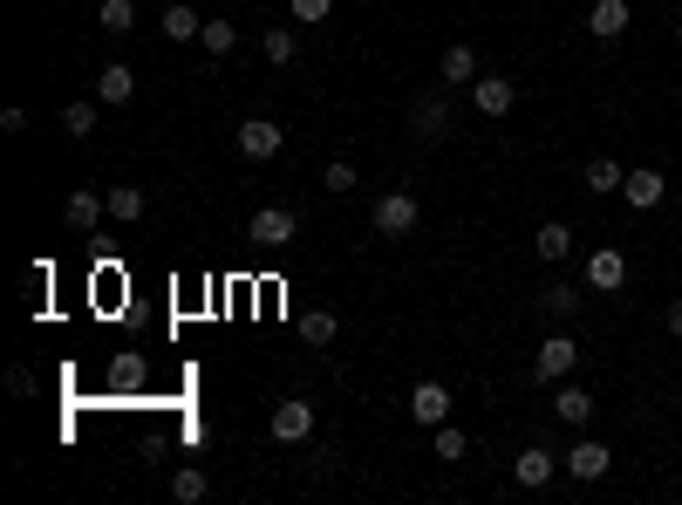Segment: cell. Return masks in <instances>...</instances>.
Returning a JSON list of instances; mask_svg holds the SVG:
<instances>
[{"instance_id":"6da1fadb","label":"cell","mask_w":682,"mask_h":505,"mask_svg":"<svg viewBox=\"0 0 682 505\" xmlns=\"http://www.w3.org/2000/svg\"><path fill=\"white\" fill-rule=\"evenodd\" d=\"M608 465H615V451L600 444V438H587V431L560 451V471L573 478V485H600V478H608Z\"/></svg>"},{"instance_id":"7a4b0ae2","label":"cell","mask_w":682,"mask_h":505,"mask_svg":"<svg viewBox=\"0 0 682 505\" xmlns=\"http://www.w3.org/2000/svg\"><path fill=\"white\" fill-rule=\"evenodd\" d=\"M573 362H580V342L567 335V321H560V328H553V335L540 342L533 375H540V383H567V375H573Z\"/></svg>"},{"instance_id":"3957f363","label":"cell","mask_w":682,"mask_h":505,"mask_svg":"<svg viewBox=\"0 0 682 505\" xmlns=\"http://www.w3.org/2000/svg\"><path fill=\"white\" fill-rule=\"evenodd\" d=\"M417 225H423V206H417L410 192H389V198H375V233H383V239H410Z\"/></svg>"},{"instance_id":"277c9868","label":"cell","mask_w":682,"mask_h":505,"mask_svg":"<svg viewBox=\"0 0 682 505\" xmlns=\"http://www.w3.org/2000/svg\"><path fill=\"white\" fill-rule=\"evenodd\" d=\"M281 144H287L281 123H266V116H246V123H239V158L266 164V158H281Z\"/></svg>"},{"instance_id":"5b68a950","label":"cell","mask_w":682,"mask_h":505,"mask_svg":"<svg viewBox=\"0 0 682 505\" xmlns=\"http://www.w3.org/2000/svg\"><path fill=\"white\" fill-rule=\"evenodd\" d=\"M410 417L423 423V431H437V423H450V390L437 383V375H423V383L410 390Z\"/></svg>"},{"instance_id":"8992f818","label":"cell","mask_w":682,"mask_h":505,"mask_svg":"<svg viewBox=\"0 0 682 505\" xmlns=\"http://www.w3.org/2000/svg\"><path fill=\"white\" fill-rule=\"evenodd\" d=\"M410 131H417L423 144H444V137H450V103H444L437 89H431V96H417V103H410Z\"/></svg>"},{"instance_id":"52a82bcc","label":"cell","mask_w":682,"mask_h":505,"mask_svg":"<svg viewBox=\"0 0 682 505\" xmlns=\"http://www.w3.org/2000/svg\"><path fill=\"white\" fill-rule=\"evenodd\" d=\"M103 383H110V396H137V390H150V362L137 356V348H116Z\"/></svg>"},{"instance_id":"ba28073f","label":"cell","mask_w":682,"mask_h":505,"mask_svg":"<svg viewBox=\"0 0 682 505\" xmlns=\"http://www.w3.org/2000/svg\"><path fill=\"white\" fill-rule=\"evenodd\" d=\"M553 471H560V451H546V444H525L519 458H512V478L525 492H540V485H553Z\"/></svg>"},{"instance_id":"9c48e42d","label":"cell","mask_w":682,"mask_h":505,"mask_svg":"<svg viewBox=\"0 0 682 505\" xmlns=\"http://www.w3.org/2000/svg\"><path fill=\"white\" fill-rule=\"evenodd\" d=\"M621 281H628V253H621V246H594V253H587V287H594V294H615Z\"/></svg>"},{"instance_id":"30bf717a","label":"cell","mask_w":682,"mask_h":505,"mask_svg":"<svg viewBox=\"0 0 682 505\" xmlns=\"http://www.w3.org/2000/svg\"><path fill=\"white\" fill-rule=\"evenodd\" d=\"M273 438H281V444H300V438H314V403H300V396L273 403Z\"/></svg>"},{"instance_id":"8fae6325","label":"cell","mask_w":682,"mask_h":505,"mask_svg":"<svg viewBox=\"0 0 682 505\" xmlns=\"http://www.w3.org/2000/svg\"><path fill=\"white\" fill-rule=\"evenodd\" d=\"M594 410H600V403H594L587 390H580V383H553V417H560V423L587 431V423H594Z\"/></svg>"},{"instance_id":"7c38bea8","label":"cell","mask_w":682,"mask_h":505,"mask_svg":"<svg viewBox=\"0 0 682 505\" xmlns=\"http://www.w3.org/2000/svg\"><path fill=\"white\" fill-rule=\"evenodd\" d=\"M294 233H300V219L287 206H260V212H252V239H260V246H294Z\"/></svg>"},{"instance_id":"4fadbf2b","label":"cell","mask_w":682,"mask_h":505,"mask_svg":"<svg viewBox=\"0 0 682 505\" xmlns=\"http://www.w3.org/2000/svg\"><path fill=\"white\" fill-rule=\"evenodd\" d=\"M471 103H478V116H512L519 89L505 83V75H478V83H471Z\"/></svg>"},{"instance_id":"5bb4252c","label":"cell","mask_w":682,"mask_h":505,"mask_svg":"<svg viewBox=\"0 0 682 505\" xmlns=\"http://www.w3.org/2000/svg\"><path fill=\"white\" fill-rule=\"evenodd\" d=\"M621 198H628V206H635V212H655V206H662V198H669V178H662V171H628V185H621Z\"/></svg>"},{"instance_id":"9a60e30c","label":"cell","mask_w":682,"mask_h":505,"mask_svg":"<svg viewBox=\"0 0 682 505\" xmlns=\"http://www.w3.org/2000/svg\"><path fill=\"white\" fill-rule=\"evenodd\" d=\"M137 96V69L131 62H103L96 69V103H131Z\"/></svg>"},{"instance_id":"2e32d148","label":"cell","mask_w":682,"mask_h":505,"mask_svg":"<svg viewBox=\"0 0 682 505\" xmlns=\"http://www.w3.org/2000/svg\"><path fill=\"white\" fill-rule=\"evenodd\" d=\"M580 308H587V294H580L573 281L540 287V315H546V321H580Z\"/></svg>"},{"instance_id":"e0dca14e","label":"cell","mask_w":682,"mask_h":505,"mask_svg":"<svg viewBox=\"0 0 682 505\" xmlns=\"http://www.w3.org/2000/svg\"><path fill=\"white\" fill-rule=\"evenodd\" d=\"M110 212V198H96V185H83V192H69V206H62V225L69 233H89L96 219Z\"/></svg>"},{"instance_id":"ac0fdd59","label":"cell","mask_w":682,"mask_h":505,"mask_svg":"<svg viewBox=\"0 0 682 505\" xmlns=\"http://www.w3.org/2000/svg\"><path fill=\"white\" fill-rule=\"evenodd\" d=\"M437 83H444V89H471V83H478V56H471L464 41H450V48H444V62H437Z\"/></svg>"},{"instance_id":"d6986e66","label":"cell","mask_w":682,"mask_h":505,"mask_svg":"<svg viewBox=\"0 0 682 505\" xmlns=\"http://www.w3.org/2000/svg\"><path fill=\"white\" fill-rule=\"evenodd\" d=\"M158 28H164L171 41H198V35H206V14H198L191 0H171V8L158 14Z\"/></svg>"},{"instance_id":"ffe728a7","label":"cell","mask_w":682,"mask_h":505,"mask_svg":"<svg viewBox=\"0 0 682 505\" xmlns=\"http://www.w3.org/2000/svg\"><path fill=\"white\" fill-rule=\"evenodd\" d=\"M628 0H594V14H587V35L594 41H615V35H628Z\"/></svg>"},{"instance_id":"44dd1931","label":"cell","mask_w":682,"mask_h":505,"mask_svg":"<svg viewBox=\"0 0 682 505\" xmlns=\"http://www.w3.org/2000/svg\"><path fill=\"white\" fill-rule=\"evenodd\" d=\"M533 253H540V260H567V253H573V225H560V219H546V225H540V233H533Z\"/></svg>"},{"instance_id":"7402d4cb","label":"cell","mask_w":682,"mask_h":505,"mask_svg":"<svg viewBox=\"0 0 682 505\" xmlns=\"http://www.w3.org/2000/svg\"><path fill=\"white\" fill-rule=\"evenodd\" d=\"M62 137H75V144L96 137V103H89V96H75V103L62 110Z\"/></svg>"},{"instance_id":"603a6c76","label":"cell","mask_w":682,"mask_h":505,"mask_svg":"<svg viewBox=\"0 0 682 505\" xmlns=\"http://www.w3.org/2000/svg\"><path fill=\"white\" fill-rule=\"evenodd\" d=\"M96 28L103 35H131L137 28V0H103V8H96Z\"/></svg>"},{"instance_id":"cb8c5ba5","label":"cell","mask_w":682,"mask_h":505,"mask_svg":"<svg viewBox=\"0 0 682 505\" xmlns=\"http://www.w3.org/2000/svg\"><path fill=\"white\" fill-rule=\"evenodd\" d=\"M628 185V171L615 164V158H587V192L594 198H608V192H621Z\"/></svg>"},{"instance_id":"d4e9b609","label":"cell","mask_w":682,"mask_h":505,"mask_svg":"<svg viewBox=\"0 0 682 505\" xmlns=\"http://www.w3.org/2000/svg\"><path fill=\"white\" fill-rule=\"evenodd\" d=\"M342 335V321L335 315H327V308H308V315H300V342H314V348H327V342H335Z\"/></svg>"},{"instance_id":"484cf974","label":"cell","mask_w":682,"mask_h":505,"mask_svg":"<svg viewBox=\"0 0 682 505\" xmlns=\"http://www.w3.org/2000/svg\"><path fill=\"white\" fill-rule=\"evenodd\" d=\"M103 198H110V219H144V206H150L144 185H110Z\"/></svg>"},{"instance_id":"4316f807","label":"cell","mask_w":682,"mask_h":505,"mask_svg":"<svg viewBox=\"0 0 682 505\" xmlns=\"http://www.w3.org/2000/svg\"><path fill=\"white\" fill-rule=\"evenodd\" d=\"M431 451H437V458H444V465H464V451H471V438L458 431V423H437V438H431Z\"/></svg>"},{"instance_id":"83f0119b","label":"cell","mask_w":682,"mask_h":505,"mask_svg":"<svg viewBox=\"0 0 682 505\" xmlns=\"http://www.w3.org/2000/svg\"><path fill=\"white\" fill-rule=\"evenodd\" d=\"M212 492V478L206 471H198V465H185L178 478H171V498H178V505H198V498H206Z\"/></svg>"},{"instance_id":"f1b7e54d","label":"cell","mask_w":682,"mask_h":505,"mask_svg":"<svg viewBox=\"0 0 682 505\" xmlns=\"http://www.w3.org/2000/svg\"><path fill=\"white\" fill-rule=\"evenodd\" d=\"M294 48H300L294 28H266V35H260V56H266L273 69H287V62H294Z\"/></svg>"},{"instance_id":"f546056e","label":"cell","mask_w":682,"mask_h":505,"mask_svg":"<svg viewBox=\"0 0 682 505\" xmlns=\"http://www.w3.org/2000/svg\"><path fill=\"white\" fill-rule=\"evenodd\" d=\"M198 41H206V56H233L239 28H233V21H206V35H198Z\"/></svg>"},{"instance_id":"4dcf8cb0","label":"cell","mask_w":682,"mask_h":505,"mask_svg":"<svg viewBox=\"0 0 682 505\" xmlns=\"http://www.w3.org/2000/svg\"><path fill=\"white\" fill-rule=\"evenodd\" d=\"M356 185H362V178H356V164H348V158H335V164L321 171V192H335V198H348Z\"/></svg>"},{"instance_id":"1f68e13d","label":"cell","mask_w":682,"mask_h":505,"mask_svg":"<svg viewBox=\"0 0 682 505\" xmlns=\"http://www.w3.org/2000/svg\"><path fill=\"white\" fill-rule=\"evenodd\" d=\"M287 8H294V21H327V14H335V0H287Z\"/></svg>"},{"instance_id":"d6a6232c","label":"cell","mask_w":682,"mask_h":505,"mask_svg":"<svg viewBox=\"0 0 682 505\" xmlns=\"http://www.w3.org/2000/svg\"><path fill=\"white\" fill-rule=\"evenodd\" d=\"M0 131L21 137V131H28V110H21V103H14V110H0Z\"/></svg>"},{"instance_id":"836d02e7","label":"cell","mask_w":682,"mask_h":505,"mask_svg":"<svg viewBox=\"0 0 682 505\" xmlns=\"http://www.w3.org/2000/svg\"><path fill=\"white\" fill-rule=\"evenodd\" d=\"M662 321H669V335H682V300H669V315H662Z\"/></svg>"},{"instance_id":"e575fe53","label":"cell","mask_w":682,"mask_h":505,"mask_svg":"<svg viewBox=\"0 0 682 505\" xmlns=\"http://www.w3.org/2000/svg\"><path fill=\"white\" fill-rule=\"evenodd\" d=\"M675 41H682V14H675Z\"/></svg>"}]
</instances>
